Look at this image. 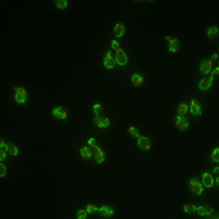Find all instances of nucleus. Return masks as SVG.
Returning a JSON list of instances; mask_svg holds the SVG:
<instances>
[{
    "instance_id": "f3484780",
    "label": "nucleus",
    "mask_w": 219,
    "mask_h": 219,
    "mask_svg": "<svg viewBox=\"0 0 219 219\" xmlns=\"http://www.w3.org/2000/svg\"><path fill=\"white\" fill-rule=\"evenodd\" d=\"M99 212H100V214L104 217V218H108V217H111L112 213H113L112 208H111V207H107V206H105V207H101Z\"/></svg>"
},
{
    "instance_id": "cd10ccee",
    "label": "nucleus",
    "mask_w": 219,
    "mask_h": 219,
    "mask_svg": "<svg viewBox=\"0 0 219 219\" xmlns=\"http://www.w3.org/2000/svg\"><path fill=\"white\" fill-rule=\"evenodd\" d=\"M101 111H102V107H101V105H99V104H96L95 106H94V112H95V114L97 116H100V113H101Z\"/></svg>"
},
{
    "instance_id": "1a4fd4ad",
    "label": "nucleus",
    "mask_w": 219,
    "mask_h": 219,
    "mask_svg": "<svg viewBox=\"0 0 219 219\" xmlns=\"http://www.w3.org/2000/svg\"><path fill=\"white\" fill-rule=\"evenodd\" d=\"M54 116L56 118H59V119H65V118H67V112H66V110L65 108H62V107H57V108H55L54 110Z\"/></svg>"
},
{
    "instance_id": "473e14b6",
    "label": "nucleus",
    "mask_w": 219,
    "mask_h": 219,
    "mask_svg": "<svg viewBox=\"0 0 219 219\" xmlns=\"http://www.w3.org/2000/svg\"><path fill=\"white\" fill-rule=\"evenodd\" d=\"M0 160H1V161H4V160H5V152H4L3 150L0 151Z\"/></svg>"
},
{
    "instance_id": "4468645a",
    "label": "nucleus",
    "mask_w": 219,
    "mask_h": 219,
    "mask_svg": "<svg viewBox=\"0 0 219 219\" xmlns=\"http://www.w3.org/2000/svg\"><path fill=\"white\" fill-rule=\"evenodd\" d=\"M212 81H213V77H211V78H203L200 82V89H202V90L208 89L212 85Z\"/></svg>"
},
{
    "instance_id": "e433bc0d",
    "label": "nucleus",
    "mask_w": 219,
    "mask_h": 219,
    "mask_svg": "<svg viewBox=\"0 0 219 219\" xmlns=\"http://www.w3.org/2000/svg\"><path fill=\"white\" fill-rule=\"evenodd\" d=\"M215 59H218V55H213L212 56V60H215Z\"/></svg>"
},
{
    "instance_id": "39448f33",
    "label": "nucleus",
    "mask_w": 219,
    "mask_h": 219,
    "mask_svg": "<svg viewBox=\"0 0 219 219\" xmlns=\"http://www.w3.org/2000/svg\"><path fill=\"white\" fill-rule=\"evenodd\" d=\"M175 125L178 127V129L184 130V129H186V128L189 127V122L185 118H183V117H177L175 118Z\"/></svg>"
},
{
    "instance_id": "a878e982",
    "label": "nucleus",
    "mask_w": 219,
    "mask_h": 219,
    "mask_svg": "<svg viewBox=\"0 0 219 219\" xmlns=\"http://www.w3.org/2000/svg\"><path fill=\"white\" fill-rule=\"evenodd\" d=\"M99 209L95 207L94 204H88L86 206V212H89V213H95V212H97Z\"/></svg>"
},
{
    "instance_id": "2eb2a0df",
    "label": "nucleus",
    "mask_w": 219,
    "mask_h": 219,
    "mask_svg": "<svg viewBox=\"0 0 219 219\" xmlns=\"http://www.w3.org/2000/svg\"><path fill=\"white\" fill-rule=\"evenodd\" d=\"M5 150L9 155H11V156H16V155L18 153V150H17V146L14 145V144H7L5 146Z\"/></svg>"
},
{
    "instance_id": "dca6fc26",
    "label": "nucleus",
    "mask_w": 219,
    "mask_h": 219,
    "mask_svg": "<svg viewBox=\"0 0 219 219\" xmlns=\"http://www.w3.org/2000/svg\"><path fill=\"white\" fill-rule=\"evenodd\" d=\"M124 32H125V27L123 23L116 24V27H114V35L116 37H122L124 34Z\"/></svg>"
},
{
    "instance_id": "b1692460",
    "label": "nucleus",
    "mask_w": 219,
    "mask_h": 219,
    "mask_svg": "<svg viewBox=\"0 0 219 219\" xmlns=\"http://www.w3.org/2000/svg\"><path fill=\"white\" fill-rule=\"evenodd\" d=\"M56 6L60 7V9H65L67 6V1H66V0H57V1H56Z\"/></svg>"
},
{
    "instance_id": "393cba45",
    "label": "nucleus",
    "mask_w": 219,
    "mask_h": 219,
    "mask_svg": "<svg viewBox=\"0 0 219 219\" xmlns=\"http://www.w3.org/2000/svg\"><path fill=\"white\" fill-rule=\"evenodd\" d=\"M178 111H179V113H180V114L186 113V111H188V105H185V104H180V106H179Z\"/></svg>"
},
{
    "instance_id": "6ab92c4d",
    "label": "nucleus",
    "mask_w": 219,
    "mask_h": 219,
    "mask_svg": "<svg viewBox=\"0 0 219 219\" xmlns=\"http://www.w3.org/2000/svg\"><path fill=\"white\" fill-rule=\"evenodd\" d=\"M81 155H82L83 158H90L93 156V151H92V149H89V147H83L81 150Z\"/></svg>"
},
{
    "instance_id": "9d476101",
    "label": "nucleus",
    "mask_w": 219,
    "mask_h": 219,
    "mask_svg": "<svg viewBox=\"0 0 219 219\" xmlns=\"http://www.w3.org/2000/svg\"><path fill=\"white\" fill-rule=\"evenodd\" d=\"M211 68H212V61L211 60H204L201 62V71L202 73L207 74L211 72Z\"/></svg>"
},
{
    "instance_id": "f03ea898",
    "label": "nucleus",
    "mask_w": 219,
    "mask_h": 219,
    "mask_svg": "<svg viewBox=\"0 0 219 219\" xmlns=\"http://www.w3.org/2000/svg\"><path fill=\"white\" fill-rule=\"evenodd\" d=\"M190 185H191V191L194 192L195 195H200L201 192H202V185H201V183L198 182V180H196V179H191Z\"/></svg>"
},
{
    "instance_id": "9b49d317",
    "label": "nucleus",
    "mask_w": 219,
    "mask_h": 219,
    "mask_svg": "<svg viewBox=\"0 0 219 219\" xmlns=\"http://www.w3.org/2000/svg\"><path fill=\"white\" fill-rule=\"evenodd\" d=\"M95 124L100 128H107L110 125V121L105 117H100L99 116V117H96V119H95Z\"/></svg>"
},
{
    "instance_id": "c756f323",
    "label": "nucleus",
    "mask_w": 219,
    "mask_h": 219,
    "mask_svg": "<svg viewBox=\"0 0 219 219\" xmlns=\"http://www.w3.org/2000/svg\"><path fill=\"white\" fill-rule=\"evenodd\" d=\"M5 174H6V167H5V166L1 163V164H0V175H1V177H4Z\"/></svg>"
},
{
    "instance_id": "6e6552de",
    "label": "nucleus",
    "mask_w": 219,
    "mask_h": 219,
    "mask_svg": "<svg viewBox=\"0 0 219 219\" xmlns=\"http://www.w3.org/2000/svg\"><path fill=\"white\" fill-rule=\"evenodd\" d=\"M104 63H105V66H106L107 68H113V67H114V65H116V59L112 56L111 53H108V54L106 55V57H105V60H104Z\"/></svg>"
},
{
    "instance_id": "72a5a7b5",
    "label": "nucleus",
    "mask_w": 219,
    "mask_h": 219,
    "mask_svg": "<svg viewBox=\"0 0 219 219\" xmlns=\"http://www.w3.org/2000/svg\"><path fill=\"white\" fill-rule=\"evenodd\" d=\"M218 74H219V68L217 67V68L214 70V72H213V77H218Z\"/></svg>"
},
{
    "instance_id": "7ed1b4c3",
    "label": "nucleus",
    "mask_w": 219,
    "mask_h": 219,
    "mask_svg": "<svg viewBox=\"0 0 219 219\" xmlns=\"http://www.w3.org/2000/svg\"><path fill=\"white\" fill-rule=\"evenodd\" d=\"M190 111H191L192 114L200 116L202 113V107H201V105L198 104L196 100H192L191 101V105H190Z\"/></svg>"
},
{
    "instance_id": "c85d7f7f",
    "label": "nucleus",
    "mask_w": 219,
    "mask_h": 219,
    "mask_svg": "<svg viewBox=\"0 0 219 219\" xmlns=\"http://www.w3.org/2000/svg\"><path fill=\"white\" fill-rule=\"evenodd\" d=\"M77 218H79V219H85L86 218V212L85 211H78V213H77Z\"/></svg>"
},
{
    "instance_id": "2f4dec72",
    "label": "nucleus",
    "mask_w": 219,
    "mask_h": 219,
    "mask_svg": "<svg viewBox=\"0 0 219 219\" xmlns=\"http://www.w3.org/2000/svg\"><path fill=\"white\" fill-rule=\"evenodd\" d=\"M112 49H114V50L118 51V50H119V44H118L117 42H113V43H112Z\"/></svg>"
},
{
    "instance_id": "423d86ee",
    "label": "nucleus",
    "mask_w": 219,
    "mask_h": 219,
    "mask_svg": "<svg viewBox=\"0 0 219 219\" xmlns=\"http://www.w3.org/2000/svg\"><path fill=\"white\" fill-rule=\"evenodd\" d=\"M138 144H139V147H140V149H143V150H149V149L151 147V143H150V140H149L146 136H141V138H139Z\"/></svg>"
},
{
    "instance_id": "f8f14e48",
    "label": "nucleus",
    "mask_w": 219,
    "mask_h": 219,
    "mask_svg": "<svg viewBox=\"0 0 219 219\" xmlns=\"http://www.w3.org/2000/svg\"><path fill=\"white\" fill-rule=\"evenodd\" d=\"M197 212H198V214H201V215H211L212 214V212H213V208L211 207V206H201V207L197 209Z\"/></svg>"
},
{
    "instance_id": "0eeeda50",
    "label": "nucleus",
    "mask_w": 219,
    "mask_h": 219,
    "mask_svg": "<svg viewBox=\"0 0 219 219\" xmlns=\"http://www.w3.org/2000/svg\"><path fill=\"white\" fill-rule=\"evenodd\" d=\"M95 149V151H94V157H95V160H96V162H99V163H101V162H104L105 161V153H104V151H102L100 147H94Z\"/></svg>"
},
{
    "instance_id": "20e7f679",
    "label": "nucleus",
    "mask_w": 219,
    "mask_h": 219,
    "mask_svg": "<svg viewBox=\"0 0 219 219\" xmlns=\"http://www.w3.org/2000/svg\"><path fill=\"white\" fill-rule=\"evenodd\" d=\"M127 61H128V57H127L125 53L119 49V50L117 51V56H116V62H118L121 66H124L125 63H127Z\"/></svg>"
},
{
    "instance_id": "bb28decb",
    "label": "nucleus",
    "mask_w": 219,
    "mask_h": 219,
    "mask_svg": "<svg viewBox=\"0 0 219 219\" xmlns=\"http://www.w3.org/2000/svg\"><path fill=\"white\" fill-rule=\"evenodd\" d=\"M212 160H213L214 162H218V161H219V149H215V150L213 151V153H212Z\"/></svg>"
},
{
    "instance_id": "5701e85b",
    "label": "nucleus",
    "mask_w": 219,
    "mask_h": 219,
    "mask_svg": "<svg viewBox=\"0 0 219 219\" xmlns=\"http://www.w3.org/2000/svg\"><path fill=\"white\" fill-rule=\"evenodd\" d=\"M128 132H129V134L134 138H139V129H136V128L134 127H130L129 129H128Z\"/></svg>"
},
{
    "instance_id": "7c9ffc66",
    "label": "nucleus",
    "mask_w": 219,
    "mask_h": 219,
    "mask_svg": "<svg viewBox=\"0 0 219 219\" xmlns=\"http://www.w3.org/2000/svg\"><path fill=\"white\" fill-rule=\"evenodd\" d=\"M89 145L93 146V147H96V141H95L93 138H90V139H89Z\"/></svg>"
},
{
    "instance_id": "c9c22d12",
    "label": "nucleus",
    "mask_w": 219,
    "mask_h": 219,
    "mask_svg": "<svg viewBox=\"0 0 219 219\" xmlns=\"http://www.w3.org/2000/svg\"><path fill=\"white\" fill-rule=\"evenodd\" d=\"M213 172H214L215 174H218V172H219V168H218V167H217V168H214V171H213Z\"/></svg>"
},
{
    "instance_id": "aec40b11",
    "label": "nucleus",
    "mask_w": 219,
    "mask_h": 219,
    "mask_svg": "<svg viewBox=\"0 0 219 219\" xmlns=\"http://www.w3.org/2000/svg\"><path fill=\"white\" fill-rule=\"evenodd\" d=\"M207 35H208V38H211V39H214V38H217L218 37V28L217 27L209 28V31L207 32Z\"/></svg>"
},
{
    "instance_id": "ddd939ff",
    "label": "nucleus",
    "mask_w": 219,
    "mask_h": 219,
    "mask_svg": "<svg viewBox=\"0 0 219 219\" xmlns=\"http://www.w3.org/2000/svg\"><path fill=\"white\" fill-rule=\"evenodd\" d=\"M202 180H203V184L207 186V188H211V186H213V184H214L213 178H212L211 174H208V173H204V174H203Z\"/></svg>"
},
{
    "instance_id": "4be33fe9",
    "label": "nucleus",
    "mask_w": 219,
    "mask_h": 219,
    "mask_svg": "<svg viewBox=\"0 0 219 219\" xmlns=\"http://www.w3.org/2000/svg\"><path fill=\"white\" fill-rule=\"evenodd\" d=\"M185 212H188V213H194V212H196V207L192 203H188V204H185Z\"/></svg>"
},
{
    "instance_id": "f704fd0d",
    "label": "nucleus",
    "mask_w": 219,
    "mask_h": 219,
    "mask_svg": "<svg viewBox=\"0 0 219 219\" xmlns=\"http://www.w3.org/2000/svg\"><path fill=\"white\" fill-rule=\"evenodd\" d=\"M0 146H1V149H3V147H4V146H6V145H5V144H4V141H3V140H1V143H0Z\"/></svg>"
},
{
    "instance_id": "f257e3e1",
    "label": "nucleus",
    "mask_w": 219,
    "mask_h": 219,
    "mask_svg": "<svg viewBox=\"0 0 219 219\" xmlns=\"http://www.w3.org/2000/svg\"><path fill=\"white\" fill-rule=\"evenodd\" d=\"M15 90H16V94H15L16 101L18 102V104H23V102H26V100H27V93L24 92V89L15 88Z\"/></svg>"
},
{
    "instance_id": "412c9836",
    "label": "nucleus",
    "mask_w": 219,
    "mask_h": 219,
    "mask_svg": "<svg viewBox=\"0 0 219 219\" xmlns=\"http://www.w3.org/2000/svg\"><path fill=\"white\" fill-rule=\"evenodd\" d=\"M132 81H133V84L134 85H136V86H139L141 83H143V77L141 75H139V74H134L133 75V78H132Z\"/></svg>"
},
{
    "instance_id": "a211bd4d",
    "label": "nucleus",
    "mask_w": 219,
    "mask_h": 219,
    "mask_svg": "<svg viewBox=\"0 0 219 219\" xmlns=\"http://www.w3.org/2000/svg\"><path fill=\"white\" fill-rule=\"evenodd\" d=\"M168 48H169V50L172 51V53H174V51H177L179 49V42L177 39H169L168 40Z\"/></svg>"
}]
</instances>
